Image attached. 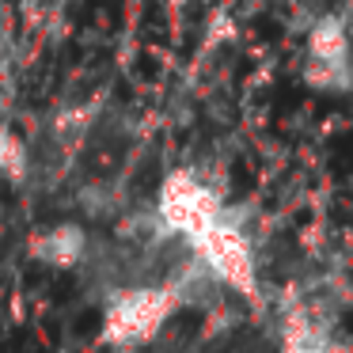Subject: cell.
Returning a JSON list of instances; mask_svg holds the SVG:
<instances>
[{
    "label": "cell",
    "instance_id": "1",
    "mask_svg": "<svg viewBox=\"0 0 353 353\" xmlns=\"http://www.w3.org/2000/svg\"><path fill=\"white\" fill-rule=\"evenodd\" d=\"M186 243H190L194 259L201 262V270H205L209 277H216L224 289L239 292V296H247V300L262 296L254 243H251V236H247V224L239 221L228 205H224L205 228L194 232Z\"/></svg>",
    "mask_w": 353,
    "mask_h": 353
},
{
    "label": "cell",
    "instance_id": "2",
    "mask_svg": "<svg viewBox=\"0 0 353 353\" xmlns=\"http://www.w3.org/2000/svg\"><path fill=\"white\" fill-rule=\"evenodd\" d=\"M179 304H183V289L175 281L133 285L114 292L103 307V342L114 350H137L168 327Z\"/></svg>",
    "mask_w": 353,
    "mask_h": 353
},
{
    "label": "cell",
    "instance_id": "3",
    "mask_svg": "<svg viewBox=\"0 0 353 353\" xmlns=\"http://www.w3.org/2000/svg\"><path fill=\"white\" fill-rule=\"evenodd\" d=\"M304 84L315 92H353V39L342 16H319L304 39Z\"/></svg>",
    "mask_w": 353,
    "mask_h": 353
},
{
    "label": "cell",
    "instance_id": "4",
    "mask_svg": "<svg viewBox=\"0 0 353 353\" xmlns=\"http://www.w3.org/2000/svg\"><path fill=\"white\" fill-rule=\"evenodd\" d=\"M224 209L221 194L194 171H171L156 190V221L168 236L190 239Z\"/></svg>",
    "mask_w": 353,
    "mask_h": 353
},
{
    "label": "cell",
    "instance_id": "5",
    "mask_svg": "<svg viewBox=\"0 0 353 353\" xmlns=\"http://www.w3.org/2000/svg\"><path fill=\"white\" fill-rule=\"evenodd\" d=\"M277 342H281V353H353L350 342L338 334L334 319L319 307L304 304V300H296L281 312Z\"/></svg>",
    "mask_w": 353,
    "mask_h": 353
},
{
    "label": "cell",
    "instance_id": "6",
    "mask_svg": "<svg viewBox=\"0 0 353 353\" xmlns=\"http://www.w3.org/2000/svg\"><path fill=\"white\" fill-rule=\"evenodd\" d=\"M27 251H31L34 262H42L50 270H77L92 259V236L77 221H57L50 228L34 232L27 239Z\"/></svg>",
    "mask_w": 353,
    "mask_h": 353
},
{
    "label": "cell",
    "instance_id": "7",
    "mask_svg": "<svg viewBox=\"0 0 353 353\" xmlns=\"http://www.w3.org/2000/svg\"><path fill=\"white\" fill-rule=\"evenodd\" d=\"M27 171H31L27 145L8 130V125H0V179H4V183H23Z\"/></svg>",
    "mask_w": 353,
    "mask_h": 353
},
{
    "label": "cell",
    "instance_id": "8",
    "mask_svg": "<svg viewBox=\"0 0 353 353\" xmlns=\"http://www.w3.org/2000/svg\"><path fill=\"white\" fill-rule=\"evenodd\" d=\"M175 4H186V0H175Z\"/></svg>",
    "mask_w": 353,
    "mask_h": 353
}]
</instances>
